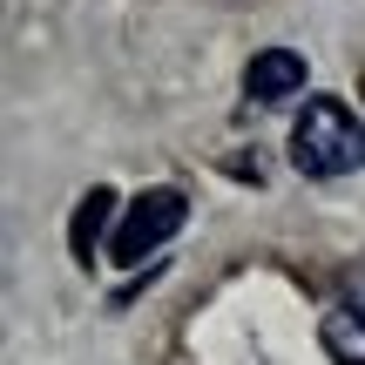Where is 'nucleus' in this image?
Here are the masks:
<instances>
[{
	"label": "nucleus",
	"instance_id": "nucleus-1",
	"mask_svg": "<svg viewBox=\"0 0 365 365\" xmlns=\"http://www.w3.org/2000/svg\"><path fill=\"white\" fill-rule=\"evenodd\" d=\"M291 163L304 176H345L365 170V115L339 95H312L304 115L291 122Z\"/></svg>",
	"mask_w": 365,
	"mask_h": 365
},
{
	"label": "nucleus",
	"instance_id": "nucleus-2",
	"mask_svg": "<svg viewBox=\"0 0 365 365\" xmlns=\"http://www.w3.org/2000/svg\"><path fill=\"white\" fill-rule=\"evenodd\" d=\"M182 223H190V203H182V190H143L129 210H122L115 237H108V257L135 271V264H143L156 244H170Z\"/></svg>",
	"mask_w": 365,
	"mask_h": 365
},
{
	"label": "nucleus",
	"instance_id": "nucleus-3",
	"mask_svg": "<svg viewBox=\"0 0 365 365\" xmlns=\"http://www.w3.org/2000/svg\"><path fill=\"white\" fill-rule=\"evenodd\" d=\"M298 88H304V54L298 48L250 54V68H244V95L250 102H284V95H298Z\"/></svg>",
	"mask_w": 365,
	"mask_h": 365
},
{
	"label": "nucleus",
	"instance_id": "nucleus-4",
	"mask_svg": "<svg viewBox=\"0 0 365 365\" xmlns=\"http://www.w3.org/2000/svg\"><path fill=\"white\" fill-rule=\"evenodd\" d=\"M108 217H115V190H102V182H95V190H88V196L75 203V217H68V250H75L81 264L95 257V244H102Z\"/></svg>",
	"mask_w": 365,
	"mask_h": 365
},
{
	"label": "nucleus",
	"instance_id": "nucleus-5",
	"mask_svg": "<svg viewBox=\"0 0 365 365\" xmlns=\"http://www.w3.org/2000/svg\"><path fill=\"white\" fill-rule=\"evenodd\" d=\"M318 339H325V352L339 365H365V318L352 304H339V312H325V325H318Z\"/></svg>",
	"mask_w": 365,
	"mask_h": 365
},
{
	"label": "nucleus",
	"instance_id": "nucleus-6",
	"mask_svg": "<svg viewBox=\"0 0 365 365\" xmlns=\"http://www.w3.org/2000/svg\"><path fill=\"white\" fill-rule=\"evenodd\" d=\"M345 298H352V312L365 318V264H352V271H345Z\"/></svg>",
	"mask_w": 365,
	"mask_h": 365
}]
</instances>
